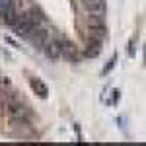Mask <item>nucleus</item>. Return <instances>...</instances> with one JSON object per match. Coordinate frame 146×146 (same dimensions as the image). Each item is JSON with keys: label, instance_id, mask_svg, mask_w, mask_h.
Returning <instances> with one entry per match:
<instances>
[{"label": "nucleus", "instance_id": "nucleus-1", "mask_svg": "<svg viewBox=\"0 0 146 146\" xmlns=\"http://www.w3.org/2000/svg\"><path fill=\"white\" fill-rule=\"evenodd\" d=\"M43 18H41V14L39 12H27V14H22V16H18L14 23H12V29H14V33L18 35V37H31L33 31L39 27V22H41Z\"/></svg>", "mask_w": 146, "mask_h": 146}, {"label": "nucleus", "instance_id": "nucleus-2", "mask_svg": "<svg viewBox=\"0 0 146 146\" xmlns=\"http://www.w3.org/2000/svg\"><path fill=\"white\" fill-rule=\"evenodd\" d=\"M0 18L8 23V25H12L14 20L18 18V14H16V6H14L12 0H0Z\"/></svg>", "mask_w": 146, "mask_h": 146}, {"label": "nucleus", "instance_id": "nucleus-3", "mask_svg": "<svg viewBox=\"0 0 146 146\" xmlns=\"http://www.w3.org/2000/svg\"><path fill=\"white\" fill-rule=\"evenodd\" d=\"M43 49H45L47 56H51V58H58V56L62 55V51H64V41H60V39H49Z\"/></svg>", "mask_w": 146, "mask_h": 146}, {"label": "nucleus", "instance_id": "nucleus-4", "mask_svg": "<svg viewBox=\"0 0 146 146\" xmlns=\"http://www.w3.org/2000/svg\"><path fill=\"white\" fill-rule=\"evenodd\" d=\"M8 111L14 119H18V121H27V109H25V105L20 103V101H8Z\"/></svg>", "mask_w": 146, "mask_h": 146}, {"label": "nucleus", "instance_id": "nucleus-5", "mask_svg": "<svg viewBox=\"0 0 146 146\" xmlns=\"http://www.w3.org/2000/svg\"><path fill=\"white\" fill-rule=\"evenodd\" d=\"M84 6L90 12H96V14L100 12L101 14V12L105 10V0H84Z\"/></svg>", "mask_w": 146, "mask_h": 146}, {"label": "nucleus", "instance_id": "nucleus-6", "mask_svg": "<svg viewBox=\"0 0 146 146\" xmlns=\"http://www.w3.org/2000/svg\"><path fill=\"white\" fill-rule=\"evenodd\" d=\"M29 84H31V88H33V90L37 92L39 96H41V98H47V94H49V88H47V86L43 84V82H41V80L31 78V82H29Z\"/></svg>", "mask_w": 146, "mask_h": 146}, {"label": "nucleus", "instance_id": "nucleus-7", "mask_svg": "<svg viewBox=\"0 0 146 146\" xmlns=\"http://www.w3.org/2000/svg\"><path fill=\"white\" fill-rule=\"evenodd\" d=\"M144 60H146V49H144Z\"/></svg>", "mask_w": 146, "mask_h": 146}]
</instances>
